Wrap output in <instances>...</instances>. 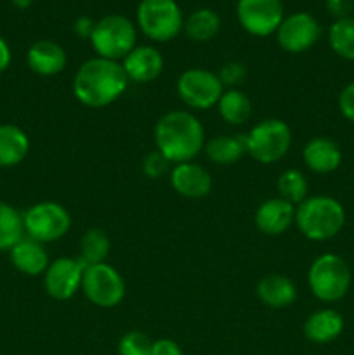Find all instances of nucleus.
Segmentation results:
<instances>
[{"mask_svg":"<svg viewBox=\"0 0 354 355\" xmlns=\"http://www.w3.org/2000/svg\"><path fill=\"white\" fill-rule=\"evenodd\" d=\"M219 80H221L222 87H229V89H236V85L245 80L246 76V68L242 62L231 61L228 64H224L221 68V71L217 73Z\"/></svg>","mask_w":354,"mask_h":355,"instance_id":"nucleus-32","label":"nucleus"},{"mask_svg":"<svg viewBox=\"0 0 354 355\" xmlns=\"http://www.w3.org/2000/svg\"><path fill=\"white\" fill-rule=\"evenodd\" d=\"M311 293L321 302H339L351 288V269L342 257L325 253L314 259L307 272Z\"/></svg>","mask_w":354,"mask_h":355,"instance_id":"nucleus-4","label":"nucleus"},{"mask_svg":"<svg viewBox=\"0 0 354 355\" xmlns=\"http://www.w3.org/2000/svg\"><path fill=\"white\" fill-rule=\"evenodd\" d=\"M278 193H280L281 200L288 201L295 207L301 205L302 201L307 198V180H305L304 173L297 168H288L278 177Z\"/></svg>","mask_w":354,"mask_h":355,"instance_id":"nucleus-29","label":"nucleus"},{"mask_svg":"<svg viewBox=\"0 0 354 355\" xmlns=\"http://www.w3.org/2000/svg\"><path fill=\"white\" fill-rule=\"evenodd\" d=\"M10 61H12V52H10L9 44L0 37V73H3L9 68Z\"/></svg>","mask_w":354,"mask_h":355,"instance_id":"nucleus-37","label":"nucleus"},{"mask_svg":"<svg viewBox=\"0 0 354 355\" xmlns=\"http://www.w3.org/2000/svg\"><path fill=\"white\" fill-rule=\"evenodd\" d=\"M153 340L142 331H128L118 342V355H151Z\"/></svg>","mask_w":354,"mask_h":355,"instance_id":"nucleus-30","label":"nucleus"},{"mask_svg":"<svg viewBox=\"0 0 354 355\" xmlns=\"http://www.w3.org/2000/svg\"><path fill=\"white\" fill-rule=\"evenodd\" d=\"M255 227L266 236H281L295 224V207L288 201L271 198L259 205L255 211Z\"/></svg>","mask_w":354,"mask_h":355,"instance_id":"nucleus-16","label":"nucleus"},{"mask_svg":"<svg viewBox=\"0 0 354 355\" xmlns=\"http://www.w3.org/2000/svg\"><path fill=\"white\" fill-rule=\"evenodd\" d=\"M155 144L174 165L193 162L205 148L203 125L189 111H169L156 123Z\"/></svg>","mask_w":354,"mask_h":355,"instance_id":"nucleus-2","label":"nucleus"},{"mask_svg":"<svg viewBox=\"0 0 354 355\" xmlns=\"http://www.w3.org/2000/svg\"><path fill=\"white\" fill-rule=\"evenodd\" d=\"M137 33L130 19L120 14H110L99 19L90 35V44L97 58L120 62L135 47Z\"/></svg>","mask_w":354,"mask_h":355,"instance_id":"nucleus-5","label":"nucleus"},{"mask_svg":"<svg viewBox=\"0 0 354 355\" xmlns=\"http://www.w3.org/2000/svg\"><path fill=\"white\" fill-rule=\"evenodd\" d=\"M236 16L246 33L269 37L283 21V3L281 0H238Z\"/></svg>","mask_w":354,"mask_h":355,"instance_id":"nucleus-11","label":"nucleus"},{"mask_svg":"<svg viewBox=\"0 0 354 355\" xmlns=\"http://www.w3.org/2000/svg\"><path fill=\"white\" fill-rule=\"evenodd\" d=\"M137 26L153 42L174 40L184 26L180 7L176 0H141Z\"/></svg>","mask_w":354,"mask_h":355,"instance_id":"nucleus-7","label":"nucleus"},{"mask_svg":"<svg viewBox=\"0 0 354 355\" xmlns=\"http://www.w3.org/2000/svg\"><path fill=\"white\" fill-rule=\"evenodd\" d=\"M328 42L339 58L354 61V17L335 19V23L330 26Z\"/></svg>","mask_w":354,"mask_h":355,"instance_id":"nucleus-28","label":"nucleus"},{"mask_svg":"<svg viewBox=\"0 0 354 355\" xmlns=\"http://www.w3.org/2000/svg\"><path fill=\"white\" fill-rule=\"evenodd\" d=\"M23 214L12 205L0 201V252H10L24 238Z\"/></svg>","mask_w":354,"mask_h":355,"instance_id":"nucleus-25","label":"nucleus"},{"mask_svg":"<svg viewBox=\"0 0 354 355\" xmlns=\"http://www.w3.org/2000/svg\"><path fill=\"white\" fill-rule=\"evenodd\" d=\"M246 153L262 165L280 162L292 146V130L288 123L278 118H267L250 128L245 135Z\"/></svg>","mask_w":354,"mask_h":355,"instance_id":"nucleus-6","label":"nucleus"},{"mask_svg":"<svg viewBox=\"0 0 354 355\" xmlns=\"http://www.w3.org/2000/svg\"><path fill=\"white\" fill-rule=\"evenodd\" d=\"M170 186L179 196L187 200H201L210 194L212 177L208 170L198 163H179L170 170Z\"/></svg>","mask_w":354,"mask_h":355,"instance_id":"nucleus-14","label":"nucleus"},{"mask_svg":"<svg viewBox=\"0 0 354 355\" xmlns=\"http://www.w3.org/2000/svg\"><path fill=\"white\" fill-rule=\"evenodd\" d=\"M208 159L217 165H233L246 153L245 135H217L205 144Z\"/></svg>","mask_w":354,"mask_h":355,"instance_id":"nucleus-23","label":"nucleus"},{"mask_svg":"<svg viewBox=\"0 0 354 355\" xmlns=\"http://www.w3.org/2000/svg\"><path fill=\"white\" fill-rule=\"evenodd\" d=\"M321 28L309 12H295L283 17L276 30V40L283 51L290 54H301L309 51L319 40Z\"/></svg>","mask_w":354,"mask_h":355,"instance_id":"nucleus-13","label":"nucleus"},{"mask_svg":"<svg viewBox=\"0 0 354 355\" xmlns=\"http://www.w3.org/2000/svg\"><path fill=\"white\" fill-rule=\"evenodd\" d=\"M326 9L332 16H335L337 19H342V17H349L351 10H353L354 0H325Z\"/></svg>","mask_w":354,"mask_h":355,"instance_id":"nucleus-34","label":"nucleus"},{"mask_svg":"<svg viewBox=\"0 0 354 355\" xmlns=\"http://www.w3.org/2000/svg\"><path fill=\"white\" fill-rule=\"evenodd\" d=\"M10 262L19 272L26 276H40L45 274L49 263V253L44 248V243L35 241V239L24 236L16 246L10 248Z\"/></svg>","mask_w":354,"mask_h":355,"instance_id":"nucleus-19","label":"nucleus"},{"mask_svg":"<svg viewBox=\"0 0 354 355\" xmlns=\"http://www.w3.org/2000/svg\"><path fill=\"white\" fill-rule=\"evenodd\" d=\"M121 66L128 82L149 83L163 71V55L151 45H135L124 59Z\"/></svg>","mask_w":354,"mask_h":355,"instance_id":"nucleus-15","label":"nucleus"},{"mask_svg":"<svg viewBox=\"0 0 354 355\" xmlns=\"http://www.w3.org/2000/svg\"><path fill=\"white\" fill-rule=\"evenodd\" d=\"M94 26H96V23H94L90 17L82 16L75 21V26H73V30H75V33L78 35L80 38H87V40H90V35H92Z\"/></svg>","mask_w":354,"mask_h":355,"instance_id":"nucleus-36","label":"nucleus"},{"mask_svg":"<svg viewBox=\"0 0 354 355\" xmlns=\"http://www.w3.org/2000/svg\"><path fill=\"white\" fill-rule=\"evenodd\" d=\"M170 170H172L170 168V162L160 151H151L149 155H146L144 162H142V173L148 179H162Z\"/></svg>","mask_w":354,"mask_h":355,"instance_id":"nucleus-31","label":"nucleus"},{"mask_svg":"<svg viewBox=\"0 0 354 355\" xmlns=\"http://www.w3.org/2000/svg\"><path fill=\"white\" fill-rule=\"evenodd\" d=\"M151 355H184L180 347L177 345L174 340L169 338H162L153 342V350Z\"/></svg>","mask_w":354,"mask_h":355,"instance_id":"nucleus-35","label":"nucleus"},{"mask_svg":"<svg viewBox=\"0 0 354 355\" xmlns=\"http://www.w3.org/2000/svg\"><path fill=\"white\" fill-rule=\"evenodd\" d=\"M184 31L194 42H208L221 30V17L212 9H198L184 21Z\"/></svg>","mask_w":354,"mask_h":355,"instance_id":"nucleus-26","label":"nucleus"},{"mask_svg":"<svg viewBox=\"0 0 354 355\" xmlns=\"http://www.w3.org/2000/svg\"><path fill=\"white\" fill-rule=\"evenodd\" d=\"M10 2H12L17 9H28V7L33 3V0H10Z\"/></svg>","mask_w":354,"mask_h":355,"instance_id":"nucleus-38","label":"nucleus"},{"mask_svg":"<svg viewBox=\"0 0 354 355\" xmlns=\"http://www.w3.org/2000/svg\"><path fill=\"white\" fill-rule=\"evenodd\" d=\"M82 291L87 300L101 309H113L125 297V281L115 267L104 263L85 267Z\"/></svg>","mask_w":354,"mask_h":355,"instance_id":"nucleus-9","label":"nucleus"},{"mask_svg":"<svg viewBox=\"0 0 354 355\" xmlns=\"http://www.w3.org/2000/svg\"><path fill=\"white\" fill-rule=\"evenodd\" d=\"M344 331V318L333 309L316 311L305 319L304 335L316 345H325L339 338Z\"/></svg>","mask_w":354,"mask_h":355,"instance_id":"nucleus-20","label":"nucleus"},{"mask_svg":"<svg viewBox=\"0 0 354 355\" xmlns=\"http://www.w3.org/2000/svg\"><path fill=\"white\" fill-rule=\"evenodd\" d=\"M305 166L314 173H332L342 163L339 144L328 137H312L302 151Z\"/></svg>","mask_w":354,"mask_h":355,"instance_id":"nucleus-18","label":"nucleus"},{"mask_svg":"<svg viewBox=\"0 0 354 355\" xmlns=\"http://www.w3.org/2000/svg\"><path fill=\"white\" fill-rule=\"evenodd\" d=\"M128 78L118 61L92 58L83 62L73 78V94L87 107H106L127 90Z\"/></svg>","mask_w":354,"mask_h":355,"instance_id":"nucleus-1","label":"nucleus"},{"mask_svg":"<svg viewBox=\"0 0 354 355\" xmlns=\"http://www.w3.org/2000/svg\"><path fill=\"white\" fill-rule=\"evenodd\" d=\"M217 107L222 120L233 127L246 123L252 116V103H250L248 96L238 89L224 90L221 99H219Z\"/></svg>","mask_w":354,"mask_h":355,"instance_id":"nucleus-24","label":"nucleus"},{"mask_svg":"<svg viewBox=\"0 0 354 355\" xmlns=\"http://www.w3.org/2000/svg\"><path fill=\"white\" fill-rule=\"evenodd\" d=\"M85 266L76 257H59L49 263L44 274V288L54 300H69L82 288Z\"/></svg>","mask_w":354,"mask_h":355,"instance_id":"nucleus-12","label":"nucleus"},{"mask_svg":"<svg viewBox=\"0 0 354 355\" xmlns=\"http://www.w3.org/2000/svg\"><path fill=\"white\" fill-rule=\"evenodd\" d=\"M28 66L40 76H54L66 68L68 55L66 51L52 40H38L28 49Z\"/></svg>","mask_w":354,"mask_h":355,"instance_id":"nucleus-17","label":"nucleus"},{"mask_svg":"<svg viewBox=\"0 0 354 355\" xmlns=\"http://www.w3.org/2000/svg\"><path fill=\"white\" fill-rule=\"evenodd\" d=\"M30 151V139L17 125H0V168L16 166Z\"/></svg>","mask_w":354,"mask_h":355,"instance_id":"nucleus-22","label":"nucleus"},{"mask_svg":"<svg viewBox=\"0 0 354 355\" xmlns=\"http://www.w3.org/2000/svg\"><path fill=\"white\" fill-rule=\"evenodd\" d=\"M23 222L28 238L44 245L61 239L71 227L68 210L56 201H40L31 205L23 214Z\"/></svg>","mask_w":354,"mask_h":355,"instance_id":"nucleus-8","label":"nucleus"},{"mask_svg":"<svg viewBox=\"0 0 354 355\" xmlns=\"http://www.w3.org/2000/svg\"><path fill=\"white\" fill-rule=\"evenodd\" d=\"M110 238L103 229H89L80 239L78 259L82 260L85 267L104 263V260L110 255Z\"/></svg>","mask_w":354,"mask_h":355,"instance_id":"nucleus-27","label":"nucleus"},{"mask_svg":"<svg viewBox=\"0 0 354 355\" xmlns=\"http://www.w3.org/2000/svg\"><path fill=\"white\" fill-rule=\"evenodd\" d=\"M339 110L349 121L354 123V82L346 85L339 96Z\"/></svg>","mask_w":354,"mask_h":355,"instance_id":"nucleus-33","label":"nucleus"},{"mask_svg":"<svg viewBox=\"0 0 354 355\" xmlns=\"http://www.w3.org/2000/svg\"><path fill=\"white\" fill-rule=\"evenodd\" d=\"M257 297L269 309H287L297 298V288L283 274H267L257 284Z\"/></svg>","mask_w":354,"mask_h":355,"instance_id":"nucleus-21","label":"nucleus"},{"mask_svg":"<svg viewBox=\"0 0 354 355\" xmlns=\"http://www.w3.org/2000/svg\"><path fill=\"white\" fill-rule=\"evenodd\" d=\"M295 224L304 238L328 241L342 231L346 211L335 198L311 196L295 208Z\"/></svg>","mask_w":354,"mask_h":355,"instance_id":"nucleus-3","label":"nucleus"},{"mask_svg":"<svg viewBox=\"0 0 354 355\" xmlns=\"http://www.w3.org/2000/svg\"><path fill=\"white\" fill-rule=\"evenodd\" d=\"M224 87L217 73L205 68H189L180 73L177 80V94L191 110H210L217 106Z\"/></svg>","mask_w":354,"mask_h":355,"instance_id":"nucleus-10","label":"nucleus"}]
</instances>
